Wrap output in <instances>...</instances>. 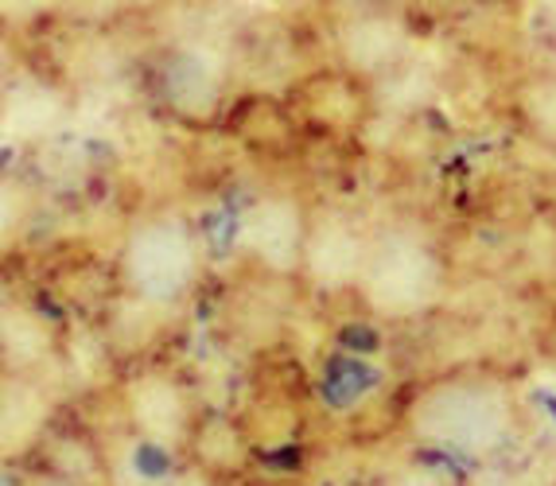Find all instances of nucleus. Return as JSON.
Masks as SVG:
<instances>
[{
  "label": "nucleus",
  "instance_id": "f257e3e1",
  "mask_svg": "<svg viewBox=\"0 0 556 486\" xmlns=\"http://www.w3.org/2000/svg\"><path fill=\"white\" fill-rule=\"evenodd\" d=\"M408 429L459 456H494L518 432V401L498 378L447 374L408 401Z\"/></svg>",
  "mask_w": 556,
  "mask_h": 486
},
{
  "label": "nucleus",
  "instance_id": "f03ea898",
  "mask_svg": "<svg viewBox=\"0 0 556 486\" xmlns=\"http://www.w3.org/2000/svg\"><path fill=\"white\" fill-rule=\"evenodd\" d=\"M444 281L447 269L437 245L417 230L393 226L374 238L358 296L366 311H374L378 319L405 323L437 308V299L444 296Z\"/></svg>",
  "mask_w": 556,
  "mask_h": 486
},
{
  "label": "nucleus",
  "instance_id": "7ed1b4c3",
  "mask_svg": "<svg viewBox=\"0 0 556 486\" xmlns=\"http://www.w3.org/2000/svg\"><path fill=\"white\" fill-rule=\"evenodd\" d=\"M203 272L195 226L176 210H152L129 226L121 242V281L144 304H176Z\"/></svg>",
  "mask_w": 556,
  "mask_h": 486
},
{
  "label": "nucleus",
  "instance_id": "20e7f679",
  "mask_svg": "<svg viewBox=\"0 0 556 486\" xmlns=\"http://www.w3.org/2000/svg\"><path fill=\"white\" fill-rule=\"evenodd\" d=\"M307 230H312V215L304 210V203L296 195L273 191V195H261L257 203L245 206L238 238L241 250L250 253V261L269 277H300Z\"/></svg>",
  "mask_w": 556,
  "mask_h": 486
},
{
  "label": "nucleus",
  "instance_id": "39448f33",
  "mask_svg": "<svg viewBox=\"0 0 556 486\" xmlns=\"http://www.w3.org/2000/svg\"><path fill=\"white\" fill-rule=\"evenodd\" d=\"M374 238L362 234L358 222L346 215H316L312 230H307V250H304V277L307 284L324 296H339V292L358 289L366 257H370Z\"/></svg>",
  "mask_w": 556,
  "mask_h": 486
},
{
  "label": "nucleus",
  "instance_id": "423d86ee",
  "mask_svg": "<svg viewBox=\"0 0 556 486\" xmlns=\"http://www.w3.org/2000/svg\"><path fill=\"white\" fill-rule=\"evenodd\" d=\"M121 405H125L129 429L149 444H184L195 436L191 389L172 374H160V370L137 374L121 393Z\"/></svg>",
  "mask_w": 556,
  "mask_h": 486
},
{
  "label": "nucleus",
  "instance_id": "0eeeda50",
  "mask_svg": "<svg viewBox=\"0 0 556 486\" xmlns=\"http://www.w3.org/2000/svg\"><path fill=\"white\" fill-rule=\"evenodd\" d=\"M223 86L226 71L218 55L195 48V43L172 51L164 59V71H160V94H164L167 110L184 122H211L223 105Z\"/></svg>",
  "mask_w": 556,
  "mask_h": 486
},
{
  "label": "nucleus",
  "instance_id": "6e6552de",
  "mask_svg": "<svg viewBox=\"0 0 556 486\" xmlns=\"http://www.w3.org/2000/svg\"><path fill=\"white\" fill-rule=\"evenodd\" d=\"M339 55L358 75H381L405 51V24L397 12L386 9H362L346 24H339Z\"/></svg>",
  "mask_w": 556,
  "mask_h": 486
},
{
  "label": "nucleus",
  "instance_id": "1a4fd4ad",
  "mask_svg": "<svg viewBox=\"0 0 556 486\" xmlns=\"http://www.w3.org/2000/svg\"><path fill=\"white\" fill-rule=\"evenodd\" d=\"M47 421H51L47 393L24 374L4 378V405H0V448H4V456H24L31 444H39Z\"/></svg>",
  "mask_w": 556,
  "mask_h": 486
},
{
  "label": "nucleus",
  "instance_id": "9d476101",
  "mask_svg": "<svg viewBox=\"0 0 556 486\" xmlns=\"http://www.w3.org/2000/svg\"><path fill=\"white\" fill-rule=\"evenodd\" d=\"M63 122V98L55 86L39 78H16L4 94V129L16 132L20 141H36L43 132L59 129Z\"/></svg>",
  "mask_w": 556,
  "mask_h": 486
},
{
  "label": "nucleus",
  "instance_id": "9b49d317",
  "mask_svg": "<svg viewBox=\"0 0 556 486\" xmlns=\"http://www.w3.org/2000/svg\"><path fill=\"white\" fill-rule=\"evenodd\" d=\"M514 117L541 149L556 152V75H529L514 90Z\"/></svg>",
  "mask_w": 556,
  "mask_h": 486
},
{
  "label": "nucleus",
  "instance_id": "f8f14e48",
  "mask_svg": "<svg viewBox=\"0 0 556 486\" xmlns=\"http://www.w3.org/2000/svg\"><path fill=\"white\" fill-rule=\"evenodd\" d=\"M51 350V331L43 328V319L31 316L28 308L9 304L4 311V362L16 366L9 374H24V366L39 362Z\"/></svg>",
  "mask_w": 556,
  "mask_h": 486
},
{
  "label": "nucleus",
  "instance_id": "ddd939ff",
  "mask_svg": "<svg viewBox=\"0 0 556 486\" xmlns=\"http://www.w3.org/2000/svg\"><path fill=\"white\" fill-rule=\"evenodd\" d=\"M381 486H455V478L432 463H405L381 478Z\"/></svg>",
  "mask_w": 556,
  "mask_h": 486
},
{
  "label": "nucleus",
  "instance_id": "4468645a",
  "mask_svg": "<svg viewBox=\"0 0 556 486\" xmlns=\"http://www.w3.org/2000/svg\"><path fill=\"white\" fill-rule=\"evenodd\" d=\"M167 486H223V483H218L214 471H187V475H179L176 483H167Z\"/></svg>",
  "mask_w": 556,
  "mask_h": 486
},
{
  "label": "nucleus",
  "instance_id": "2eb2a0df",
  "mask_svg": "<svg viewBox=\"0 0 556 486\" xmlns=\"http://www.w3.org/2000/svg\"><path fill=\"white\" fill-rule=\"evenodd\" d=\"M28 486H83V483H75V478H63V475H36Z\"/></svg>",
  "mask_w": 556,
  "mask_h": 486
},
{
  "label": "nucleus",
  "instance_id": "dca6fc26",
  "mask_svg": "<svg viewBox=\"0 0 556 486\" xmlns=\"http://www.w3.org/2000/svg\"><path fill=\"white\" fill-rule=\"evenodd\" d=\"M482 486H514V483H506V478H486Z\"/></svg>",
  "mask_w": 556,
  "mask_h": 486
}]
</instances>
